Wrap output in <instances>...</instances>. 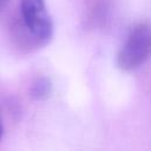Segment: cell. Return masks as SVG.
I'll list each match as a JSON object with an SVG mask.
<instances>
[{"label":"cell","mask_w":151,"mask_h":151,"mask_svg":"<svg viewBox=\"0 0 151 151\" xmlns=\"http://www.w3.org/2000/svg\"><path fill=\"white\" fill-rule=\"evenodd\" d=\"M151 57V26L137 25L117 55V65L123 71H132L142 66Z\"/></svg>","instance_id":"cell-1"},{"label":"cell","mask_w":151,"mask_h":151,"mask_svg":"<svg viewBox=\"0 0 151 151\" xmlns=\"http://www.w3.org/2000/svg\"><path fill=\"white\" fill-rule=\"evenodd\" d=\"M20 15L28 34L39 44L47 42L53 33V24L44 0H20Z\"/></svg>","instance_id":"cell-2"},{"label":"cell","mask_w":151,"mask_h":151,"mask_svg":"<svg viewBox=\"0 0 151 151\" xmlns=\"http://www.w3.org/2000/svg\"><path fill=\"white\" fill-rule=\"evenodd\" d=\"M52 91V85L51 81L47 78H39L37 79L32 87H31V94L35 99H45L50 96Z\"/></svg>","instance_id":"cell-3"},{"label":"cell","mask_w":151,"mask_h":151,"mask_svg":"<svg viewBox=\"0 0 151 151\" xmlns=\"http://www.w3.org/2000/svg\"><path fill=\"white\" fill-rule=\"evenodd\" d=\"M7 4H8V0H0V12L7 6Z\"/></svg>","instance_id":"cell-4"},{"label":"cell","mask_w":151,"mask_h":151,"mask_svg":"<svg viewBox=\"0 0 151 151\" xmlns=\"http://www.w3.org/2000/svg\"><path fill=\"white\" fill-rule=\"evenodd\" d=\"M2 132H4V126H2V119H1V116H0V139L2 137Z\"/></svg>","instance_id":"cell-5"}]
</instances>
